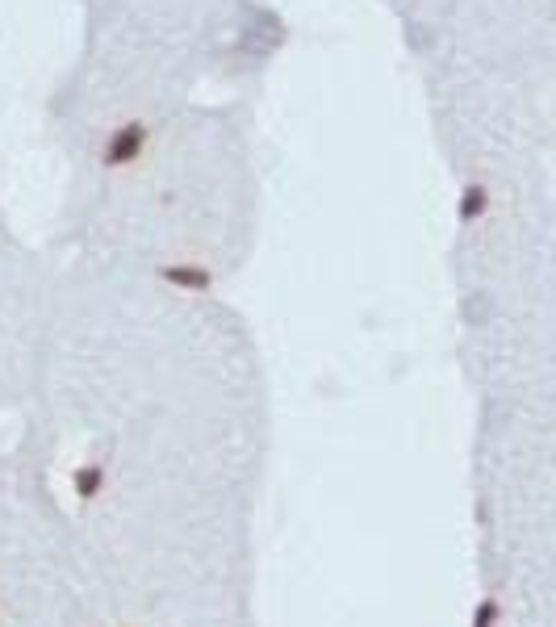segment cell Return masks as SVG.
<instances>
[{
	"mask_svg": "<svg viewBox=\"0 0 556 627\" xmlns=\"http://www.w3.org/2000/svg\"><path fill=\"white\" fill-rule=\"evenodd\" d=\"M97 490H101V469H92V464H88V469H80V477H76V494L92 498Z\"/></svg>",
	"mask_w": 556,
	"mask_h": 627,
	"instance_id": "6da1fadb",
	"label": "cell"
},
{
	"mask_svg": "<svg viewBox=\"0 0 556 627\" xmlns=\"http://www.w3.org/2000/svg\"><path fill=\"white\" fill-rule=\"evenodd\" d=\"M494 619H498V602H494V598H485L481 607H477V619H473V627H494Z\"/></svg>",
	"mask_w": 556,
	"mask_h": 627,
	"instance_id": "7a4b0ae2",
	"label": "cell"
},
{
	"mask_svg": "<svg viewBox=\"0 0 556 627\" xmlns=\"http://www.w3.org/2000/svg\"><path fill=\"white\" fill-rule=\"evenodd\" d=\"M465 201H469V205H465V218H473V214H481L485 193H481V189H469V193H465Z\"/></svg>",
	"mask_w": 556,
	"mask_h": 627,
	"instance_id": "3957f363",
	"label": "cell"
}]
</instances>
